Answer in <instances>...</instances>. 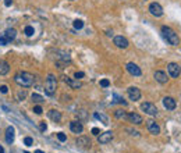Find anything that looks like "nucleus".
<instances>
[{
    "label": "nucleus",
    "mask_w": 181,
    "mask_h": 153,
    "mask_svg": "<svg viewBox=\"0 0 181 153\" xmlns=\"http://www.w3.org/2000/svg\"><path fill=\"white\" fill-rule=\"evenodd\" d=\"M14 81L20 86H24V88H29L34 85V75L32 74L27 73V71H20L14 75Z\"/></svg>",
    "instance_id": "f257e3e1"
},
{
    "label": "nucleus",
    "mask_w": 181,
    "mask_h": 153,
    "mask_svg": "<svg viewBox=\"0 0 181 153\" xmlns=\"http://www.w3.org/2000/svg\"><path fill=\"white\" fill-rule=\"evenodd\" d=\"M160 31H162V35H163V38L167 40V43H170L171 46H178V45H180V38H178V35L174 32V31L170 28V27H166V25H163Z\"/></svg>",
    "instance_id": "f03ea898"
},
{
    "label": "nucleus",
    "mask_w": 181,
    "mask_h": 153,
    "mask_svg": "<svg viewBox=\"0 0 181 153\" xmlns=\"http://www.w3.org/2000/svg\"><path fill=\"white\" fill-rule=\"evenodd\" d=\"M56 88H57L56 76L53 75V74H49L48 78H46V82H45V92L48 93L49 96H53L54 92H56Z\"/></svg>",
    "instance_id": "7ed1b4c3"
},
{
    "label": "nucleus",
    "mask_w": 181,
    "mask_h": 153,
    "mask_svg": "<svg viewBox=\"0 0 181 153\" xmlns=\"http://www.w3.org/2000/svg\"><path fill=\"white\" fill-rule=\"evenodd\" d=\"M141 110L142 111H145L146 114H149V116H156L157 114V107L153 103H149V102H145V103H142L141 105Z\"/></svg>",
    "instance_id": "20e7f679"
},
{
    "label": "nucleus",
    "mask_w": 181,
    "mask_h": 153,
    "mask_svg": "<svg viewBox=\"0 0 181 153\" xmlns=\"http://www.w3.org/2000/svg\"><path fill=\"white\" fill-rule=\"evenodd\" d=\"M167 71H169V75L171 76V78H178V75H180V73H181V67L177 64V63H170V64L167 65Z\"/></svg>",
    "instance_id": "39448f33"
},
{
    "label": "nucleus",
    "mask_w": 181,
    "mask_h": 153,
    "mask_svg": "<svg viewBox=\"0 0 181 153\" xmlns=\"http://www.w3.org/2000/svg\"><path fill=\"white\" fill-rule=\"evenodd\" d=\"M127 93H128V97L131 99V100L137 102L141 99V91L137 88V86H130L128 89H127Z\"/></svg>",
    "instance_id": "423d86ee"
},
{
    "label": "nucleus",
    "mask_w": 181,
    "mask_h": 153,
    "mask_svg": "<svg viewBox=\"0 0 181 153\" xmlns=\"http://www.w3.org/2000/svg\"><path fill=\"white\" fill-rule=\"evenodd\" d=\"M63 81H64L66 84L69 85L71 89H80L81 86H82V82H81L80 79H77V78H75V79H72V78H69V76L64 75V76H63Z\"/></svg>",
    "instance_id": "0eeeda50"
},
{
    "label": "nucleus",
    "mask_w": 181,
    "mask_h": 153,
    "mask_svg": "<svg viewBox=\"0 0 181 153\" xmlns=\"http://www.w3.org/2000/svg\"><path fill=\"white\" fill-rule=\"evenodd\" d=\"M149 11L153 17H162L163 16V8L159 3H152L149 6Z\"/></svg>",
    "instance_id": "6e6552de"
},
{
    "label": "nucleus",
    "mask_w": 181,
    "mask_h": 153,
    "mask_svg": "<svg viewBox=\"0 0 181 153\" xmlns=\"http://www.w3.org/2000/svg\"><path fill=\"white\" fill-rule=\"evenodd\" d=\"M112 139H113V132H112V131H106V132L101 134V135H98V142H99V143H102V145L109 143Z\"/></svg>",
    "instance_id": "1a4fd4ad"
},
{
    "label": "nucleus",
    "mask_w": 181,
    "mask_h": 153,
    "mask_svg": "<svg viewBox=\"0 0 181 153\" xmlns=\"http://www.w3.org/2000/svg\"><path fill=\"white\" fill-rule=\"evenodd\" d=\"M125 68H127V71H128L131 75H134V76H141L142 75L141 68H139L137 64H134V63H128Z\"/></svg>",
    "instance_id": "9d476101"
},
{
    "label": "nucleus",
    "mask_w": 181,
    "mask_h": 153,
    "mask_svg": "<svg viewBox=\"0 0 181 153\" xmlns=\"http://www.w3.org/2000/svg\"><path fill=\"white\" fill-rule=\"evenodd\" d=\"M163 106H165L167 110H174L176 107H177V102L174 100L173 97L166 96L165 99H163Z\"/></svg>",
    "instance_id": "9b49d317"
},
{
    "label": "nucleus",
    "mask_w": 181,
    "mask_h": 153,
    "mask_svg": "<svg viewBox=\"0 0 181 153\" xmlns=\"http://www.w3.org/2000/svg\"><path fill=\"white\" fill-rule=\"evenodd\" d=\"M70 129H71L74 134H81L84 131V125L80 121H71L70 123Z\"/></svg>",
    "instance_id": "f8f14e48"
},
{
    "label": "nucleus",
    "mask_w": 181,
    "mask_h": 153,
    "mask_svg": "<svg viewBox=\"0 0 181 153\" xmlns=\"http://www.w3.org/2000/svg\"><path fill=\"white\" fill-rule=\"evenodd\" d=\"M148 123V129H149V132L152 134V135H157V134L160 132V127L156 124V121H153V120H149L146 121Z\"/></svg>",
    "instance_id": "ddd939ff"
},
{
    "label": "nucleus",
    "mask_w": 181,
    "mask_h": 153,
    "mask_svg": "<svg viewBox=\"0 0 181 153\" xmlns=\"http://www.w3.org/2000/svg\"><path fill=\"white\" fill-rule=\"evenodd\" d=\"M114 45H116L117 48H120V49H127L128 48V40L125 39L124 36H116L114 38Z\"/></svg>",
    "instance_id": "4468645a"
},
{
    "label": "nucleus",
    "mask_w": 181,
    "mask_h": 153,
    "mask_svg": "<svg viewBox=\"0 0 181 153\" xmlns=\"http://www.w3.org/2000/svg\"><path fill=\"white\" fill-rule=\"evenodd\" d=\"M127 118H128L133 124H137V125H139V124H142L144 123V120H142V117L139 116V114H137V113H130V114H127Z\"/></svg>",
    "instance_id": "2eb2a0df"
},
{
    "label": "nucleus",
    "mask_w": 181,
    "mask_h": 153,
    "mask_svg": "<svg viewBox=\"0 0 181 153\" xmlns=\"http://www.w3.org/2000/svg\"><path fill=\"white\" fill-rule=\"evenodd\" d=\"M153 76H155V79H156L157 82H160V84H166V82H167V79H169L165 71H155Z\"/></svg>",
    "instance_id": "dca6fc26"
},
{
    "label": "nucleus",
    "mask_w": 181,
    "mask_h": 153,
    "mask_svg": "<svg viewBox=\"0 0 181 153\" xmlns=\"http://www.w3.org/2000/svg\"><path fill=\"white\" fill-rule=\"evenodd\" d=\"M77 145L80 148H91V139L88 137H80L77 139Z\"/></svg>",
    "instance_id": "f3484780"
},
{
    "label": "nucleus",
    "mask_w": 181,
    "mask_h": 153,
    "mask_svg": "<svg viewBox=\"0 0 181 153\" xmlns=\"http://www.w3.org/2000/svg\"><path fill=\"white\" fill-rule=\"evenodd\" d=\"M48 116H49V118H50V120H53L54 123H59V121L61 120V113H60V111H57V110H54V109L49 110Z\"/></svg>",
    "instance_id": "a211bd4d"
},
{
    "label": "nucleus",
    "mask_w": 181,
    "mask_h": 153,
    "mask_svg": "<svg viewBox=\"0 0 181 153\" xmlns=\"http://www.w3.org/2000/svg\"><path fill=\"white\" fill-rule=\"evenodd\" d=\"M6 142L10 145L14 142V127H11V125L7 127V129H6Z\"/></svg>",
    "instance_id": "6ab92c4d"
},
{
    "label": "nucleus",
    "mask_w": 181,
    "mask_h": 153,
    "mask_svg": "<svg viewBox=\"0 0 181 153\" xmlns=\"http://www.w3.org/2000/svg\"><path fill=\"white\" fill-rule=\"evenodd\" d=\"M3 35L6 36V39L8 40V43H10L11 40L16 39V36H17V31H16L14 28H8V29H6V32H4Z\"/></svg>",
    "instance_id": "aec40b11"
},
{
    "label": "nucleus",
    "mask_w": 181,
    "mask_h": 153,
    "mask_svg": "<svg viewBox=\"0 0 181 153\" xmlns=\"http://www.w3.org/2000/svg\"><path fill=\"white\" fill-rule=\"evenodd\" d=\"M10 71V65L7 61H0V75H6Z\"/></svg>",
    "instance_id": "412c9836"
},
{
    "label": "nucleus",
    "mask_w": 181,
    "mask_h": 153,
    "mask_svg": "<svg viewBox=\"0 0 181 153\" xmlns=\"http://www.w3.org/2000/svg\"><path fill=\"white\" fill-rule=\"evenodd\" d=\"M93 117H95L96 120H101L105 125H107V124H109V118L105 116V114H102V113H95V114H93Z\"/></svg>",
    "instance_id": "4be33fe9"
},
{
    "label": "nucleus",
    "mask_w": 181,
    "mask_h": 153,
    "mask_svg": "<svg viewBox=\"0 0 181 153\" xmlns=\"http://www.w3.org/2000/svg\"><path fill=\"white\" fill-rule=\"evenodd\" d=\"M24 33L27 35V36H34V33H35V29H34V27H31V25H27L24 29Z\"/></svg>",
    "instance_id": "5701e85b"
},
{
    "label": "nucleus",
    "mask_w": 181,
    "mask_h": 153,
    "mask_svg": "<svg viewBox=\"0 0 181 153\" xmlns=\"http://www.w3.org/2000/svg\"><path fill=\"white\" fill-rule=\"evenodd\" d=\"M31 97H32V100L35 102V103H39V105L45 102V100H43V97L40 96V95H38V93H32V96H31Z\"/></svg>",
    "instance_id": "b1692460"
},
{
    "label": "nucleus",
    "mask_w": 181,
    "mask_h": 153,
    "mask_svg": "<svg viewBox=\"0 0 181 153\" xmlns=\"http://www.w3.org/2000/svg\"><path fill=\"white\" fill-rule=\"evenodd\" d=\"M116 117L117 118H120V120H124V118H127V114H125V111H123V110H116Z\"/></svg>",
    "instance_id": "393cba45"
},
{
    "label": "nucleus",
    "mask_w": 181,
    "mask_h": 153,
    "mask_svg": "<svg viewBox=\"0 0 181 153\" xmlns=\"http://www.w3.org/2000/svg\"><path fill=\"white\" fill-rule=\"evenodd\" d=\"M74 28L75 29H82L84 28V21L82 20H75L74 21Z\"/></svg>",
    "instance_id": "a878e982"
},
{
    "label": "nucleus",
    "mask_w": 181,
    "mask_h": 153,
    "mask_svg": "<svg viewBox=\"0 0 181 153\" xmlns=\"http://www.w3.org/2000/svg\"><path fill=\"white\" fill-rule=\"evenodd\" d=\"M114 99H116V100H114V102H116V103H120V105H123V106H125V105H127V102H125V100H124V99H123V97H121V96H118V95H114Z\"/></svg>",
    "instance_id": "bb28decb"
},
{
    "label": "nucleus",
    "mask_w": 181,
    "mask_h": 153,
    "mask_svg": "<svg viewBox=\"0 0 181 153\" xmlns=\"http://www.w3.org/2000/svg\"><path fill=\"white\" fill-rule=\"evenodd\" d=\"M99 84H101L102 88H109V86H110V81L105 78V79H101V82H99Z\"/></svg>",
    "instance_id": "cd10ccee"
},
{
    "label": "nucleus",
    "mask_w": 181,
    "mask_h": 153,
    "mask_svg": "<svg viewBox=\"0 0 181 153\" xmlns=\"http://www.w3.org/2000/svg\"><path fill=\"white\" fill-rule=\"evenodd\" d=\"M57 139H59L60 142H64V141H67V137H66V134L59 132L57 134Z\"/></svg>",
    "instance_id": "c85d7f7f"
},
{
    "label": "nucleus",
    "mask_w": 181,
    "mask_h": 153,
    "mask_svg": "<svg viewBox=\"0 0 181 153\" xmlns=\"http://www.w3.org/2000/svg\"><path fill=\"white\" fill-rule=\"evenodd\" d=\"M24 143H25V145H27V146H32V143H34V139H32V138H31V137H27V138H25V139H24Z\"/></svg>",
    "instance_id": "c756f323"
},
{
    "label": "nucleus",
    "mask_w": 181,
    "mask_h": 153,
    "mask_svg": "<svg viewBox=\"0 0 181 153\" xmlns=\"http://www.w3.org/2000/svg\"><path fill=\"white\" fill-rule=\"evenodd\" d=\"M46 128H48V125H46V123H45V121H40V124H39V129L42 131V132H45V131H46Z\"/></svg>",
    "instance_id": "7c9ffc66"
},
{
    "label": "nucleus",
    "mask_w": 181,
    "mask_h": 153,
    "mask_svg": "<svg viewBox=\"0 0 181 153\" xmlns=\"http://www.w3.org/2000/svg\"><path fill=\"white\" fill-rule=\"evenodd\" d=\"M25 97H27V92H25V91H21V92L18 93V99H20V100H24Z\"/></svg>",
    "instance_id": "2f4dec72"
},
{
    "label": "nucleus",
    "mask_w": 181,
    "mask_h": 153,
    "mask_svg": "<svg viewBox=\"0 0 181 153\" xmlns=\"http://www.w3.org/2000/svg\"><path fill=\"white\" fill-rule=\"evenodd\" d=\"M8 43V40L6 39V36H4V35H1V36H0V45H1V46H4V45H7Z\"/></svg>",
    "instance_id": "473e14b6"
},
{
    "label": "nucleus",
    "mask_w": 181,
    "mask_h": 153,
    "mask_svg": "<svg viewBox=\"0 0 181 153\" xmlns=\"http://www.w3.org/2000/svg\"><path fill=\"white\" fill-rule=\"evenodd\" d=\"M56 65L59 67L60 70H63L66 67V61H56Z\"/></svg>",
    "instance_id": "72a5a7b5"
},
{
    "label": "nucleus",
    "mask_w": 181,
    "mask_h": 153,
    "mask_svg": "<svg viewBox=\"0 0 181 153\" xmlns=\"http://www.w3.org/2000/svg\"><path fill=\"white\" fill-rule=\"evenodd\" d=\"M34 111H35L36 114H42V111H43V110H42V107H40V106H35V107H34Z\"/></svg>",
    "instance_id": "f704fd0d"
},
{
    "label": "nucleus",
    "mask_w": 181,
    "mask_h": 153,
    "mask_svg": "<svg viewBox=\"0 0 181 153\" xmlns=\"http://www.w3.org/2000/svg\"><path fill=\"white\" fill-rule=\"evenodd\" d=\"M85 74L82 73V71H78V73H75V78L77 79H81V78H84Z\"/></svg>",
    "instance_id": "c9c22d12"
},
{
    "label": "nucleus",
    "mask_w": 181,
    "mask_h": 153,
    "mask_svg": "<svg viewBox=\"0 0 181 153\" xmlns=\"http://www.w3.org/2000/svg\"><path fill=\"white\" fill-rule=\"evenodd\" d=\"M0 92H1V93H7L8 92V88L6 86V85H1V86H0Z\"/></svg>",
    "instance_id": "e433bc0d"
},
{
    "label": "nucleus",
    "mask_w": 181,
    "mask_h": 153,
    "mask_svg": "<svg viewBox=\"0 0 181 153\" xmlns=\"http://www.w3.org/2000/svg\"><path fill=\"white\" fill-rule=\"evenodd\" d=\"M99 132H101V131H99V128H92V134H93V135H99Z\"/></svg>",
    "instance_id": "4c0bfd02"
},
{
    "label": "nucleus",
    "mask_w": 181,
    "mask_h": 153,
    "mask_svg": "<svg viewBox=\"0 0 181 153\" xmlns=\"http://www.w3.org/2000/svg\"><path fill=\"white\" fill-rule=\"evenodd\" d=\"M4 4H6L7 7H10V6L13 4V0H4Z\"/></svg>",
    "instance_id": "58836bf2"
},
{
    "label": "nucleus",
    "mask_w": 181,
    "mask_h": 153,
    "mask_svg": "<svg viewBox=\"0 0 181 153\" xmlns=\"http://www.w3.org/2000/svg\"><path fill=\"white\" fill-rule=\"evenodd\" d=\"M107 36H113V31H107Z\"/></svg>",
    "instance_id": "ea45409f"
},
{
    "label": "nucleus",
    "mask_w": 181,
    "mask_h": 153,
    "mask_svg": "<svg viewBox=\"0 0 181 153\" xmlns=\"http://www.w3.org/2000/svg\"><path fill=\"white\" fill-rule=\"evenodd\" d=\"M0 153H4V149H3V146H0Z\"/></svg>",
    "instance_id": "a19ab883"
},
{
    "label": "nucleus",
    "mask_w": 181,
    "mask_h": 153,
    "mask_svg": "<svg viewBox=\"0 0 181 153\" xmlns=\"http://www.w3.org/2000/svg\"><path fill=\"white\" fill-rule=\"evenodd\" d=\"M35 153H45V152H42V150H39V149H38V150H35Z\"/></svg>",
    "instance_id": "79ce46f5"
},
{
    "label": "nucleus",
    "mask_w": 181,
    "mask_h": 153,
    "mask_svg": "<svg viewBox=\"0 0 181 153\" xmlns=\"http://www.w3.org/2000/svg\"><path fill=\"white\" fill-rule=\"evenodd\" d=\"M25 153H29V152H25Z\"/></svg>",
    "instance_id": "37998d69"
},
{
    "label": "nucleus",
    "mask_w": 181,
    "mask_h": 153,
    "mask_svg": "<svg viewBox=\"0 0 181 153\" xmlns=\"http://www.w3.org/2000/svg\"><path fill=\"white\" fill-rule=\"evenodd\" d=\"M72 1H74V0H72Z\"/></svg>",
    "instance_id": "c03bdc74"
}]
</instances>
